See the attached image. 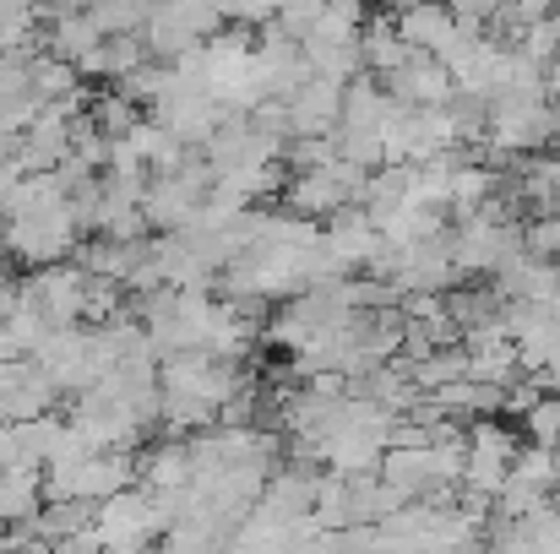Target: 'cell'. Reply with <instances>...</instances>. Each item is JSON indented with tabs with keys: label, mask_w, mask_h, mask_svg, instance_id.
I'll return each mask as SVG.
<instances>
[{
	"label": "cell",
	"mask_w": 560,
	"mask_h": 554,
	"mask_svg": "<svg viewBox=\"0 0 560 554\" xmlns=\"http://www.w3.org/2000/svg\"><path fill=\"white\" fill-rule=\"evenodd\" d=\"M408 49H413V44H402V33H397L392 16H365V27H360V66H365V71L386 76Z\"/></svg>",
	"instance_id": "3"
},
{
	"label": "cell",
	"mask_w": 560,
	"mask_h": 554,
	"mask_svg": "<svg viewBox=\"0 0 560 554\" xmlns=\"http://www.w3.org/2000/svg\"><path fill=\"white\" fill-rule=\"evenodd\" d=\"M392 22H397V33H402V44H413V49H441L446 44V33L457 27V16L446 11V0H413V5H402V11H392Z\"/></svg>",
	"instance_id": "2"
},
{
	"label": "cell",
	"mask_w": 560,
	"mask_h": 554,
	"mask_svg": "<svg viewBox=\"0 0 560 554\" xmlns=\"http://www.w3.org/2000/svg\"><path fill=\"white\" fill-rule=\"evenodd\" d=\"M386 93L402 98V104H446L457 93L452 71L430 55V49H408L392 71H386Z\"/></svg>",
	"instance_id": "1"
},
{
	"label": "cell",
	"mask_w": 560,
	"mask_h": 554,
	"mask_svg": "<svg viewBox=\"0 0 560 554\" xmlns=\"http://www.w3.org/2000/svg\"><path fill=\"white\" fill-rule=\"evenodd\" d=\"M523 429H528V440H539V446H556L560 440V391H539L523 413Z\"/></svg>",
	"instance_id": "4"
}]
</instances>
